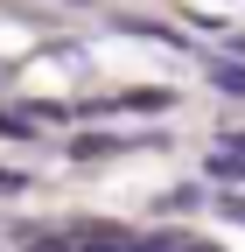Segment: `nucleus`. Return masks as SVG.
Here are the masks:
<instances>
[{"label": "nucleus", "mask_w": 245, "mask_h": 252, "mask_svg": "<svg viewBox=\"0 0 245 252\" xmlns=\"http://www.w3.org/2000/svg\"><path fill=\"white\" fill-rule=\"evenodd\" d=\"M224 217H238V224H245V196H224Z\"/></svg>", "instance_id": "obj_4"}, {"label": "nucleus", "mask_w": 245, "mask_h": 252, "mask_svg": "<svg viewBox=\"0 0 245 252\" xmlns=\"http://www.w3.org/2000/svg\"><path fill=\"white\" fill-rule=\"evenodd\" d=\"M14 189H21V175H14V168H0V196H14Z\"/></svg>", "instance_id": "obj_3"}, {"label": "nucleus", "mask_w": 245, "mask_h": 252, "mask_svg": "<svg viewBox=\"0 0 245 252\" xmlns=\"http://www.w3.org/2000/svg\"><path fill=\"white\" fill-rule=\"evenodd\" d=\"M84 252H119V245H112V238H98V245H84Z\"/></svg>", "instance_id": "obj_5"}, {"label": "nucleus", "mask_w": 245, "mask_h": 252, "mask_svg": "<svg viewBox=\"0 0 245 252\" xmlns=\"http://www.w3.org/2000/svg\"><path fill=\"white\" fill-rule=\"evenodd\" d=\"M210 77H217V84L231 91V98H245V70H238V63H217V70H210Z\"/></svg>", "instance_id": "obj_1"}, {"label": "nucleus", "mask_w": 245, "mask_h": 252, "mask_svg": "<svg viewBox=\"0 0 245 252\" xmlns=\"http://www.w3.org/2000/svg\"><path fill=\"white\" fill-rule=\"evenodd\" d=\"M77 154H84V161H91V154H119V140H112V133H84Z\"/></svg>", "instance_id": "obj_2"}]
</instances>
